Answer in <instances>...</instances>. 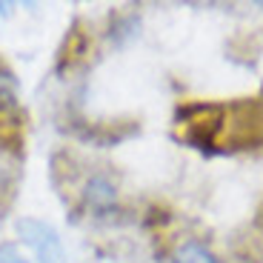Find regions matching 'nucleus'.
<instances>
[{"label":"nucleus","instance_id":"f257e3e1","mask_svg":"<svg viewBox=\"0 0 263 263\" xmlns=\"http://www.w3.org/2000/svg\"><path fill=\"white\" fill-rule=\"evenodd\" d=\"M178 126L183 129L180 138L186 143L206 152L223 138L226 106L223 103H186L178 109Z\"/></svg>","mask_w":263,"mask_h":263},{"label":"nucleus","instance_id":"f03ea898","mask_svg":"<svg viewBox=\"0 0 263 263\" xmlns=\"http://www.w3.org/2000/svg\"><path fill=\"white\" fill-rule=\"evenodd\" d=\"M14 235H17L20 246H26L32 252L34 263H69L63 237H60V232L49 220L23 215L14 220Z\"/></svg>","mask_w":263,"mask_h":263},{"label":"nucleus","instance_id":"7ed1b4c3","mask_svg":"<svg viewBox=\"0 0 263 263\" xmlns=\"http://www.w3.org/2000/svg\"><path fill=\"white\" fill-rule=\"evenodd\" d=\"M78 200H80V209L95 220H106V217L118 215L120 189H118V180L112 178V172L106 169L89 172L83 183H80Z\"/></svg>","mask_w":263,"mask_h":263},{"label":"nucleus","instance_id":"20e7f679","mask_svg":"<svg viewBox=\"0 0 263 263\" xmlns=\"http://www.w3.org/2000/svg\"><path fill=\"white\" fill-rule=\"evenodd\" d=\"M169 263H220L217 255L197 237H189V240H180L172 252Z\"/></svg>","mask_w":263,"mask_h":263},{"label":"nucleus","instance_id":"39448f33","mask_svg":"<svg viewBox=\"0 0 263 263\" xmlns=\"http://www.w3.org/2000/svg\"><path fill=\"white\" fill-rule=\"evenodd\" d=\"M17 169H20L17 155H14L12 149H6V146H0V195H6V192L14 186Z\"/></svg>","mask_w":263,"mask_h":263},{"label":"nucleus","instance_id":"423d86ee","mask_svg":"<svg viewBox=\"0 0 263 263\" xmlns=\"http://www.w3.org/2000/svg\"><path fill=\"white\" fill-rule=\"evenodd\" d=\"M140 29V20L135 17V14H120L118 20H115V26H112V40L115 43H126V40H132Z\"/></svg>","mask_w":263,"mask_h":263},{"label":"nucleus","instance_id":"0eeeda50","mask_svg":"<svg viewBox=\"0 0 263 263\" xmlns=\"http://www.w3.org/2000/svg\"><path fill=\"white\" fill-rule=\"evenodd\" d=\"M0 263H32L17 240H0Z\"/></svg>","mask_w":263,"mask_h":263},{"label":"nucleus","instance_id":"6e6552de","mask_svg":"<svg viewBox=\"0 0 263 263\" xmlns=\"http://www.w3.org/2000/svg\"><path fill=\"white\" fill-rule=\"evenodd\" d=\"M12 6H14V3H0V14H9V12H12Z\"/></svg>","mask_w":263,"mask_h":263}]
</instances>
